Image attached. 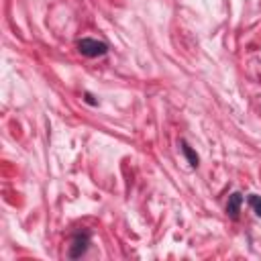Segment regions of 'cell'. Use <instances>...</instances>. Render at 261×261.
Segmentation results:
<instances>
[{
	"mask_svg": "<svg viewBox=\"0 0 261 261\" xmlns=\"http://www.w3.org/2000/svg\"><path fill=\"white\" fill-rule=\"evenodd\" d=\"M249 206L255 210V214L261 218V196H257V194H251L249 196Z\"/></svg>",
	"mask_w": 261,
	"mask_h": 261,
	"instance_id": "obj_5",
	"label": "cell"
},
{
	"mask_svg": "<svg viewBox=\"0 0 261 261\" xmlns=\"http://www.w3.org/2000/svg\"><path fill=\"white\" fill-rule=\"evenodd\" d=\"M86 102H88V104H98L96 100H92V96H90V94H86Z\"/></svg>",
	"mask_w": 261,
	"mask_h": 261,
	"instance_id": "obj_6",
	"label": "cell"
},
{
	"mask_svg": "<svg viewBox=\"0 0 261 261\" xmlns=\"http://www.w3.org/2000/svg\"><path fill=\"white\" fill-rule=\"evenodd\" d=\"M241 204H243V196H241L239 192L230 194V198H228V202H226V212H228V216L237 218L239 212H241Z\"/></svg>",
	"mask_w": 261,
	"mask_h": 261,
	"instance_id": "obj_3",
	"label": "cell"
},
{
	"mask_svg": "<svg viewBox=\"0 0 261 261\" xmlns=\"http://www.w3.org/2000/svg\"><path fill=\"white\" fill-rule=\"evenodd\" d=\"M181 151H184V155H186L188 163H190L192 167H198V155L192 151V147H190L186 141H181Z\"/></svg>",
	"mask_w": 261,
	"mask_h": 261,
	"instance_id": "obj_4",
	"label": "cell"
},
{
	"mask_svg": "<svg viewBox=\"0 0 261 261\" xmlns=\"http://www.w3.org/2000/svg\"><path fill=\"white\" fill-rule=\"evenodd\" d=\"M88 245H90V232H77L75 237H73V241H71V247H69V257L71 259H77V257H82L84 253H86V249H88Z\"/></svg>",
	"mask_w": 261,
	"mask_h": 261,
	"instance_id": "obj_2",
	"label": "cell"
},
{
	"mask_svg": "<svg viewBox=\"0 0 261 261\" xmlns=\"http://www.w3.org/2000/svg\"><path fill=\"white\" fill-rule=\"evenodd\" d=\"M77 49L86 57H102V55L108 53V45L102 43V41H98V39H92V37L80 39L77 41Z\"/></svg>",
	"mask_w": 261,
	"mask_h": 261,
	"instance_id": "obj_1",
	"label": "cell"
}]
</instances>
